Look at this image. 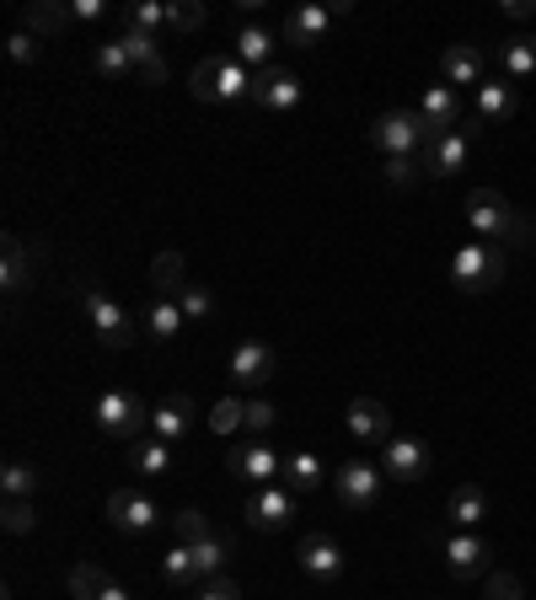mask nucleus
<instances>
[{
	"label": "nucleus",
	"instance_id": "1",
	"mask_svg": "<svg viewBox=\"0 0 536 600\" xmlns=\"http://www.w3.org/2000/svg\"><path fill=\"white\" fill-rule=\"evenodd\" d=\"M467 226H472L483 241L504 247V252L532 237V231H526V220H521V215L510 209V199L494 194V188H472V194H467Z\"/></svg>",
	"mask_w": 536,
	"mask_h": 600
},
{
	"label": "nucleus",
	"instance_id": "2",
	"mask_svg": "<svg viewBox=\"0 0 536 600\" xmlns=\"http://www.w3.org/2000/svg\"><path fill=\"white\" fill-rule=\"evenodd\" d=\"M451 280H456V290H467V295H494L499 284H504V247H494V241L461 247L451 258Z\"/></svg>",
	"mask_w": 536,
	"mask_h": 600
},
{
	"label": "nucleus",
	"instance_id": "3",
	"mask_svg": "<svg viewBox=\"0 0 536 600\" xmlns=\"http://www.w3.org/2000/svg\"><path fill=\"white\" fill-rule=\"evenodd\" d=\"M97 429L102 435H113V440H140L145 429H151V407L140 392H129V386H113V392H102L97 397Z\"/></svg>",
	"mask_w": 536,
	"mask_h": 600
},
{
	"label": "nucleus",
	"instance_id": "4",
	"mask_svg": "<svg viewBox=\"0 0 536 600\" xmlns=\"http://www.w3.org/2000/svg\"><path fill=\"white\" fill-rule=\"evenodd\" d=\"M81 301H86V321H91V332H97L102 349H134L140 327H134V317H129L108 290H86Z\"/></svg>",
	"mask_w": 536,
	"mask_h": 600
},
{
	"label": "nucleus",
	"instance_id": "5",
	"mask_svg": "<svg viewBox=\"0 0 536 600\" xmlns=\"http://www.w3.org/2000/svg\"><path fill=\"white\" fill-rule=\"evenodd\" d=\"M424 140H429V129L418 119V108H392L371 123V145L381 156H418Z\"/></svg>",
	"mask_w": 536,
	"mask_h": 600
},
{
	"label": "nucleus",
	"instance_id": "6",
	"mask_svg": "<svg viewBox=\"0 0 536 600\" xmlns=\"http://www.w3.org/2000/svg\"><path fill=\"white\" fill-rule=\"evenodd\" d=\"M226 467H231L242 482H252V488H269V482L285 472V456H280L269 440H252L248 435V440H237L231 450H226Z\"/></svg>",
	"mask_w": 536,
	"mask_h": 600
},
{
	"label": "nucleus",
	"instance_id": "7",
	"mask_svg": "<svg viewBox=\"0 0 536 600\" xmlns=\"http://www.w3.org/2000/svg\"><path fill=\"white\" fill-rule=\"evenodd\" d=\"M381 478L386 472H375L371 461H343L332 472V493H338V504L349 515H365V510H375V499H381Z\"/></svg>",
	"mask_w": 536,
	"mask_h": 600
},
{
	"label": "nucleus",
	"instance_id": "8",
	"mask_svg": "<svg viewBox=\"0 0 536 600\" xmlns=\"http://www.w3.org/2000/svg\"><path fill=\"white\" fill-rule=\"evenodd\" d=\"M108 521L119 536H151L156 525H162V510L151 504V493H140V488H113L108 493Z\"/></svg>",
	"mask_w": 536,
	"mask_h": 600
},
{
	"label": "nucleus",
	"instance_id": "9",
	"mask_svg": "<svg viewBox=\"0 0 536 600\" xmlns=\"http://www.w3.org/2000/svg\"><path fill=\"white\" fill-rule=\"evenodd\" d=\"M381 472H386L392 482L429 478V445L418 440V435H392L386 450H381Z\"/></svg>",
	"mask_w": 536,
	"mask_h": 600
},
{
	"label": "nucleus",
	"instance_id": "10",
	"mask_svg": "<svg viewBox=\"0 0 536 600\" xmlns=\"http://www.w3.org/2000/svg\"><path fill=\"white\" fill-rule=\"evenodd\" d=\"M248 525L252 531H285L289 515H295V493H289L285 482H269V488H252L248 499Z\"/></svg>",
	"mask_w": 536,
	"mask_h": 600
},
{
	"label": "nucleus",
	"instance_id": "11",
	"mask_svg": "<svg viewBox=\"0 0 536 600\" xmlns=\"http://www.w3.org/2000/svg\"><path fill=\"white\" fill-rule=\"evenodd\" d=\"M515 108H521V91H515L510 80H504V76L483 80V86H478V113H472V129H461V134L472 140V134H478V129H489V123L515 119Z\"/></svg>",
	"mask_w": 536,
	"mask_h": 600
},
{
	"label": "nucleus",
	"instance_id": "12",
	"mask_svg": "<svg viewBox=\"0 0 536 600\" xmlns=\"http://www.w3.org/2000/svg\"><path fill=\"white\" fill-rule=\"evenodd\" d=\"M258 108H269V113H289L295 102H300V76H289L280 65H269V70H252V91H248Z\"/></svg>",
	"mask_w": 536,
	"mask_h": 600
},
{
	"label": "nucleus",
	"instance_id": "13",
	"mask_svg": "<svg viewBox=\"0 0 536 600\" xmlns=\"http://www.w3.org/2000/svg\"><path fill=\"white\" fill-rule=\"evenodd\" d=\"M274 370H280V360H274V349H269L263 338H248V343H237V349H231V364H226L231 386H263Z\"/></svg>",
	"mask_w": 536,
	"mask_h": 600
},
{
	"label": "nucleus",
	"instance_id": "14",
	"mask_svg": "<svg viewBox=\"0 0 536 600\" xmlns=\"http://www.w3.org/2000/svg\"><path fill=\"white\" fill-rule=\"evenodd\" d=\"M295 563H300V574H306V579H317V585H332V579L343 574V553H338V542H332V536H322V531L300 536Z\"/></svg>",
	"mask_w": 536,
	"mask_h": 600
},
{
	"label": "nucleus",
	"instance_id": "15",
	"mask_svg": "<svg viewBox=\"0 0 536 600\" xmlns=\"http://www.w3.org/2000/svg\"><path fill=\"white\" fill-rule=\"evenodd\" d=\"M467 151H472V140L467 134H429L424 140V151H418V166L429 172V177H456L461 166H467Z\"/></svg>",
	"mask_w": 536,
	"mask_h": 600
},
{
	"label": "nucleus",
	"instance_id": "16",
	"mask_svg": "<svg viewBox=\"0 0 536 600\" xmlns=\"http://www.w3.org/2000/svg\"><path fill=\"white\" fill-rule=\"evenodd\" d=\"M489 558H494V547H489L483 536H472V531H456L451 542H446V568H451L456 579L489 574Z\"/></svg>",
	"mask_w": 536,
	"mask_h": 600
},
{
	"label": "nucleus",
	"instance_id": "17",
	"mask_svg": "<svg viewBox=\"0 0 536 600\" xmlns=\"http://www.w3.org/2000/svg\"><path fill=\"white\" fill-rule=\"evenodd\" d=\"M194 418H199V407H194V397H183V392H172V397H162L156 407H151V429H156V440H183L188 429H194Z\"/></svg>",
	"mask_w": 536,
	"mask_h": 600
},
{
	"label": "nucleus",
	"instance_id": "18",
	"mask_svg": "<svg viewBox=\"0 0 536 600\" xmlns=\"http://www.w3.org/2000/svg\"><path fill=\"white\" fill-rule=\"evenodd\" d=\"M440 80H446V86H472V91H478V86H483V48H478V43H451V48H446V54H440Z\"/></svg>",
	"mask_w": 536,
	"mask_h": 600
},
{
	"label": "nucleus",
	"instance_id": "19",
	"mask_svg": "<svg viewBox=\"0 0 536 600\" xmlns=\"http://www.w3.org/2000/svg\"><path fill=\"white\" fill-rule=\"evenodd\" d=\"M418 119L429 134H451L456 123H461V102H456V91L440 80V86H424V97H418Z\"/></svg>",
	"mask_w": 536,
	"mask_h": 600
},
{
	"label": "nucleus",
	"instance_id": "20",
	"mask_svg": "<svg viewBox=\"0 0 536 600\" xmlns=\"http://www.w3.org/2000/svg\"><path fill=\"white\" fill-rule=\"evenodd\" d=\"M343 424H349V435H354V440H392V413H386V407H381V402L375 397H354L349 402V413H343Z\"/></svg>",
	"mask_w": 536,
	"mask_h": 600
},
{
	"label": "nucleus",
	"instance_id": "21",
	"mask_svg": "<svg viewBox=\"0 0 536 600\" xmlns=\"http://www.w3.org/2000/svg\"><path fill=\"white\" fill-rule=\"evenodd\" d=\"M328 28H332L328 6H295L285 17V43L289 48H317V43L328 39Z\"/></svg>",
	"mask_w": 536,
	"mask_h": 600
},
{
	"label": "nucleus",
	"instance_id": "22",
	"mask_svg": "<svg viewBox=\"0 0 536 600\" xmlns=\"http://www.w3.org/2000/svg\"><path fill=\"white\" fill-rule=\"evenodd\" d=\"M446 510H451L456 531H472L478 521H489V493H483L478 482H461V488L451 493V504H446Z\"/></svg>",
	"mask_w": 536,
	"mask_h": 600
},
{
	"label": "nucleus",
	"instance_id": "23",
	"mask_svg": "<svg viewBox=\"0 0 536 600\" xmlns=\"http://www.w3.org/2000/svg\"><path fill=\"white\" fill-rule=\"evenodd\" d=\"M183 327H188V317H183V306H177L172 295H156V301L145 306V332H151V338L172 343V338H177Z\"/></svg>",
	"mask_w": 536,
	"mask_h": 600
},
{
	"label": "nucleus",
	"instance_id": "24",
	"mask_svg": "<svg viewBox=\"0 0 536 600\" xmlns=\"http://www.w3.org/2000/svg\"><path fill=\"white\" fill-rule=\"evenodd\" d=\"M499 70H504V80H526L536 76V39H510V43H499Z\"/></svg>",
	"mask_w": 536,
	"mask_h": 600
},
{
	"label": "nucleus",
	"instance_id": "25",
	"mask_svg": "<svg viewBox=\"0 0 536 600\" xmlns=\"http://www.w3.org/2000/svg\"><path fill=\"white\" fill-rule=\"evenodd\" d=\"M129 461H134L140 478H166V472H172V445L156 440V435H151V440H134L129 445Z\"/></svg>",
	"mask_w": 536,
	"mask_h": 600
},
{
	"label": "nucleus",
	"instance_id": "26",
	"mask_svg": "<svg viewBox=\"0 0 536 600\" xmlns=\"http://www.w3.org/2000/svg\"><path fill=\"white\" fill-rule=\"evenodd\" d=\"M280 478H285L289 493H311V488H322V461H317L311 450H289Z\"/></svg>",
	"mask_w": 536,
	"mask_h": 600
},
{
	"label": "nucleus",
	"instance_id": "27",
	"mask_svg": "<svg viewBox=\"0 0 536 600\" xmlns=\"http://www.w3.org/2000/svg\"><path fill=\"white\" fill-rule=\"evenodd\" d=\"M0 284H6L11 295L33 284V252H28V247H22L17 237H6V263H0Z\"/></svg>",
	"mask_w": 536,
	"mask_h": 600
},
{
	"label": "nucleus",
	"instance_id": "28",
	"mask_svg": "<svg viewBox=\"0 0 536 600\" xmlns=\"http://www.w3.org/2000/svg\"><path fill=\"white\" fill-rule=\"evenodd\" d=\"M269 54H274V33H269V28L252 22V28L237 33V59H242L248 70H269Z\"/></svg>",
	"mask_w": 536,
	"mask_h": 600
},
{
	"label": "nucleus",
	"instance_id": "29",
	"mask_svg": "<svg viewBox=\"0 0 536 600\" xmlns=\"http://www.w3.org/2000/svg\"><path fill=\"white\" fill-rule=\"evenodd\" d=\"M151 290H156V295H172V301L188 290V284H183V252H156V258H151Z\"/></svg>",
	"mask_w": 536,
	"mask_h": 600
},
{
	"label": "nucleus",
	"instance_id": "30",
	"mask_svg": "<svg viewBox=\"0 0 536 600\" xmlns=\"http://www.w3.org/2000/svg\"><path fill=\"white\" fill-rule=\"evenodd\" d=\"M162 579L172 585V590H188V585H199V563H194V553H188L183 542L162 553Z\"/></svg>",
	"mask_w": 536,
	"mask_h": 600
},
{
	"label": "nucleus",
	"instance_id": "31",
	"mask_svg": "<svg viewBox=\"0 0 536 600\" xmlns=\"http://www.w3.org/2000/svg\"><path fill=\"white\" fill-rule=\"evenodd\" d=\"M194 553V563H199V579H215V574H226V563H231V536H209V542H199V547H188Z\"/></svg>",
	"mask_w": 536,
	"mask_h": 600
},
{
	"label": "nucleus",
	"instance_id": "32",
	"mask_svg": "<svg viewBox=\"0 0 536 600\" xmlns=\"http://www.w3.org/2000/svg\"><path fill=\"white\" fill-rule=\"evenodd\" d=\"M65 22H70V11H65V6H48V0H33V6L22 11V33H33V39H39V33H59Z\"/></svg>",
	"mask_w": 536,
	"mask_h": 600
},
{
	"label": "nucleus",
	"instance_id": "33",
	"mask_svg": "<svg viewBox=\"0 0 536 600\" xmlns=\"http://www.w3.org/2000/svg\"><path fill=\"white\" fill-rule=\"evenodd\" d=\"M166 22H172V6L166 0H140V6L124 11V28H134V33H162Z\"/></svg>",
	"mask_w": 536,
	"mask_h": 600
},
{
	"label": "nucleus",
	"instance_id": "34",
	"mask_svg": "<svg viewBox=\"0 0 536 600\" xmlns=\"http://www.w3.org/2000/svg\"><path fill=\"white\" fill-rule=\"evenodd\" d=\"M91 65H97V76H129L134 70V59H129V48L124 39H108V43H97V54H91Z\"/></svg>",
	"mask_w": 536,
	"mask_h": 600
},
{
	"label": "nucleus",
	"instance_id": "35",
	"mask_svg": "<svg viewBox=\"0 0 536 600\" xmlns=\"http://www.w3.org/2000/svg\"><path fill=\"white\" fill-rule=\"evenodd\" d=\"M242 424H248V397H220L209 407V429L215 435H237Z\"/></svg>",
	"mask_w": 536,
	"mask_h": 600
},
{
	"label": "nucleus",
	"instance_id": "36",
	"mask_svg": "<svg viewBox=\"0 0 536 600\" xmlns=\"http://www.w3.org/2000/svg\"><path fill=\"white\" fill-rule=\"evenodd\" d=\"M172 531H177V542H183V547H199V542L215 536V525H209L205 510H177V515H172Z\"/></svg>",
	"mask_w": 536,
	"mask_h": 600
},
{
	"label": "nucleus",
	"instance_id": "37",
	"mask_svg": "<svg viewBox=\"0 0 536 600\" xmlns=\"http://www.w3.org/2000/svg\"><path fill=\"white\" fill-rule=\"evenodd\" d=\"M119 39H124L129 59H134V76H140L145 65H156V59H162V39H156V33H134V28H124Z\"/></svg>",
	"mask_w": 536,
	"mask_h": 600
},
{
	"label": "nucleus",
	"instance_id": "38",
	"mask_svg": "<svg viewBox=\"0 0 536 600\" xmlns=\"http://www.w3.org/2000/svg\"><path fill=\"white\" fill-rule=\"evenodd\" d=\"M102 596H108V574L97 563H81L70 574V600H102Z\"/></svg>",
	"mask_w": 536,
	"mask_h": 600
},
{
	"label": "nucleus",
	"instance_id": "39",
	"mask_svg": "<svg viewBox=\"0 0 536 600\" xmlns=\"http://www.w3.org/2000/svg\"><path fill=\"white\" fill-rule=\"evenodd\" d=\"M0 488H6V499H33V493H39V472H33L28 461H11V467L0 472Z\"/></svg>",
	"mask_w": 536,
	"mask_h": 600
},
{
	"label": "nucleus",
	"instance_id": "40",
	"mask_svg": "<svg viewBox=\"0 0 536 600\" xmlns=\"http://www.w3.org/2000/svg\"><path fill=\"white\" fill-rule=\"evenodd\" d=\"M209 22V11H205V0H172V33H199Z\"/></svg>",
	"mask_w": 536,
	"mask_h": 600
},
{
	"label": "nucleus",
	"instance_id": "41",
	"mask_svg": "<svg viewBox=\"0 0 536 600\" xmlns=\"http://www.w3.org/2000/svg\"><path fill=\"white\" fill-rule=\"evenodd\" d=\"M0 525L11 531V536H28L39 515H33V499H6V510H0Z\"/></svg>",
	"mask_w": 536,
	"mask_h": 600
},
{
	"label": "nucleus",
	"instance_id": "42",
	"mask_svg": "<svg viewBox=\"0 0 536 600\" xmlns=\"http://www.w3.org/2000/svg\"><path fill=\"white\" fill-rule=\"evenodd\" d=\"M188 91H194V102H205V108H215V102H220V91H215V59H199V65H194Z\"/></svg>",
	"mask_w": 536,
	"mask_h": 600
},
{
	"label": "nucleus",
	"instance_id": "43",
	"mask_svg": "<svg viewBox=\"0 0 536 600\" xmlns=\"http://www.w3.org/2000/svg\"><path fill=\"white\" fill-rule=\"evenodd\" d=\"M177 306H183V317H188V321H205L209 306H215V295H209L205 284H188V290L177 295Z\"/></svg>",
	"mask_w": 536,
	"mask_h": 600
},
{
	"label": "nucleus",
	"instance_id": "44",
	"mask_svg": "<svg viewBox=\"0 0 536 600\" xmlns=\"http://www.w3.org/2000/svg\"><path fill=\"white\" fill-rule=\"evenodd\" d=\"M242 429H248L252 440H263V435L274 429V407H269L263 397H248V424H242Z\"/></svg>",
	"mask_w": 536,
	"mask_h": 600
},
{
	"label": "nucleus",
	"instance_id": "45",
	"mask_svg": "<svg viewBox=\"0 0 536 600\" xmlns=\"http://www.w3.org/2000/svg\"><path fill=\"white\" fill-rule=\"evenodd\" d=\"M386 183L392 188H413L418 183V156H386Z\"/></svg>",
	"mask_w": 536,
	"mask_h": 600
},
{
	"label": "nucleus",
	"instance_id": "46",
	"mask_svg": "<svg viewBox=\"0 0 536 600\" xmlns=\"http://www.w3.org/2000/svg\"><path fill=\"white\" fill-rule=\"evenodd\" d=\"M489 600H526V585L515 574H489Z\"/></svg>",
	"mask_w": 536,
	"mask_h": 600
},
{
	"label": "nucleus",
	"instance_id": "47",
	"mask_svg": "<svg viewBox=\"0 0 536 600\" xmlns=\"http://www.w3.org/2000/svg\"><path fill=\"white\" fill-rule=\"evenodd\" d=\"M6 54H11L17 65H33V59H39V39H33V33H11V39H6Z\"/></svg>",
	"mask_w": 536,
	"mask_h": 600
},
{
	"label": "nucleus",
	"instance_id": "48",
	"mask_svg": "<svg viewBox=\"0 0 536 600\" xmlns=\"http://www.w3.org/2000/svg\"><path fill=\"white\" fill-rule=\"evenodd\" d=\"M199 600H242V585H237V579H226V574H215V579H205Z\"/></svg>",
	"mask_w": 536,
	"mask_h": 600
},
{
	"label": "nucleus",
	"instance_id": "49",
	"mask_svg": "<svg viewBox=\"0 0 536 600\" xmlns=\"http://www.w3.org/2000/svg\"><path fill=\"white\" fill-rule=\"evenodd\" d=\"M65 11H70V22H102L108 17V0H70Z\"/></svg>",
	"mask_w": 536,
	"mask_h": 600
},
{
	"label": "nucleus",
	"instance_id": "50",
	"mask_svg": "<svg viewBox=\"0 0 536 600\" xmlns=\"http://www.w3.org/2000/svg\"><path fill=\"white\" fill-rule=\"evenodd\" d=\"M504 17H515V22H532L536 6H532V0H504Z\"/></svg>",
	"mask_w": 536,
	"mask_h": 600
},
{
	"label": "nucleus",
	"instance_id": "51",
	"mask_svg": "<svg viewBox=\"0 0 536 600\" xmlns=\"http://www.w3.org/2000/svg\"><path fill=\"white\" fill-rule=\"evenodd\" d=\"M140 80H145V86H162V80H166V59H156V65H145V70H140Z\"/></svg>",
	"mask_w": 536,
	"mask_h": 600
},
{
	"label": "nucleus",
	"instance_id": "52",
	"mask_svg": "<svg viewBox=\"0 0 536 600\" xmlns=\"http://www.w3.org/2000/svg\"><path fill=\"white\" fill-rule=\"evenodd\" d=\"M102 600H129V596L119 590V585H108V596H102Z\"/></svg>",
	"mask_w": 536,
	"mask_h": 600
},
{
	"label": "nucleus",
	"instance_id": "53",
	"mask_svg": "<svg viewBox=\"0 0 536 600\" xmlns=\"http://www.w3.org/2000/svg\"><path fill=\"white\" fill-rule=\"evenodd\" d=\"M532 241H536V231H532Z\"/></svg>",
	"mask_w": 536,
	"mask_h": 600
}]
</instances>
